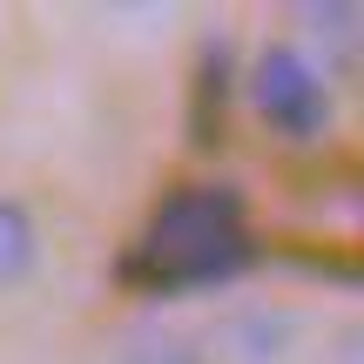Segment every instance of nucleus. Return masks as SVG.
<instances>
[{
    "mask_svg": "<svg viewBox=\"0 0 364 364\" xmlns=\"http://www.w3.org/2000/svg\"><path fill=\"white\" fill-rule=\"evenodd\" d=\"M257 263V243L250 236H223V243H203V250H169V257H149V250H129L115 263L122 284L149 290V297H182V290H216L230 277H243Z\"/></svg>",
    "mask_w": 364,
    "mask_h": 364,
    "instance_id": "7ed1b4c3",
    "label": "nucleus"
},
{
    "mask_svg": "<svg viewBox=\"0 0 364 364\" xmlns=\"http://www.w3.org/2000/svg\"><path fill=\"white\" fill-rule=\"evenodd\" d=\"M250 102H257V115L270 122L284 142H311L331 122L324 75H317V61L304 48H290V41H270V48L257 54V68H250Z\"/></svg>",
    "mask_w": 364,
    "mask_h": 364,
    "instance_id": "f257e3e1",
    "label": "nucleus"
},
{
    "mask_svg": "<svg viewBox=\"0 0 364 364\" xmlns=\"http://www.w3.org/2000/svg\"><path fill=\"white\" fill-rule=\"evenodd\" d=\"M223 236H243V196L230 182H182L156 203L135 250L169 257V250H203V243H223Z\"/></svg>",
    "mask_w": 364,
    "mask_h": 364,
    "instance_id": "f03ea898",
    "label": "nucleus"
},
{
    "mask_svg": "<svg viewBox=\"0 0 364 364\" xmlns=\"http://www.w3.org/2000/svg\"><path fill=\"white\" fill-rule=\"evenodd\" d=\"M122 364H209V358H203V338H196V331L156 324V331H142V338L122 344Z\"/></svg>",
    "mask_w": 364,
    "mask_h": 364,
    "instance_id": "0eeeda50",
    "label": "nucleus"
},
{
    "mask_svg": "<svg viewBox=\"0 0 364 364\" xmlns=\"http://www.w3.org/2000/svg\"><path fill=\"white\" fill-rule=\"evenodd\" d=\"M230 68H236L230 41H223V34H209V41H203V54H196V102H189V135H196V149H216V135H223Z\"/></svg>",
    "mask_w": 364,
    "mask_h": 364,
    "instance_id": "39448f33",
    "label": "nucleus"
},
{
    "mask_svg": "<svg viewBox=\"0 0 364 364\" xmlns=\"http://www.w3.org/2000/svg\"><path fill=\"white\" fill-rule=\"evenodd\" d=\"M34 263H41V223H34V209L21 196L0 189V290L27 284Z\"/></svg>",
    "mask_w": 364,
    "mask_h": 364,
    "instance_id": "423d86ee",
    "label": "nucleus"
},
{
    "mask_svg": "<svg viewBox=\"0 0 364 364\" xmlns=\"http://www.w3.org/2000/svg\"><path fill=\"white\" fill-rule=\"evenodd\" d=\"M203 338V358H230V364H277L297 344V317L263 311V304H243V311H223L216 331H196Z\"/></svg>",
    "mask_w": 364,
    "mask_h": 364,
    "instance_id": "20e7f679",
    "label": "nucleus"
}]
</instances>
